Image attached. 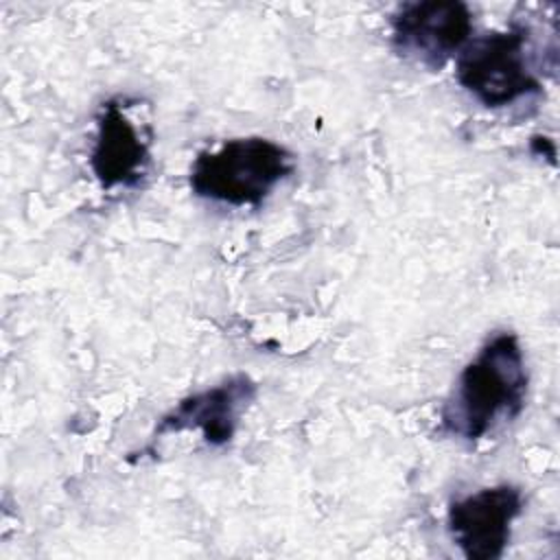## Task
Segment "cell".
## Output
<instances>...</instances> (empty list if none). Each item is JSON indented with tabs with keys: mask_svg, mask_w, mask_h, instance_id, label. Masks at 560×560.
<instances>
[{
	"mask_svg": "<svg viewBox=\"0 0 560 560\" xmlns=\"http://www.w3.org/2000/svg\"><path fill=\"white\" fill-rule=\"evenodd\" d=\"M527 363L512 330L494 332L464 365L442 407V429L477 442L514 420L527 396Z\"/></svg>",
	"mask_w": 560,
	"mask_h": 560,
	"instance_id": "cell-1",
	"label": "cell"
},
{
	"mask_svg": "<svg viewBox=\"0 0 560 560\" xmlns=\"http://www.w3.org/2000/svg\"><path fill=\"white\" fill-rule=\"evenodd\" d=\"M291 173L293 155L287 147L247 136L197 153L188 184L201 199L232 208H258Z\"/></svg>",
	"mask_w": 560,
	"mask_h": 560,
	"instance_id": "cell-2",
	"label": "cell"
},
{
	"mask_svg": "<svg viewBox=\"0 0 560 560\" xmlns=\"http://www.w3.org/2000/svg\"><path fill=\"white\" fill-rule=\"evenodd\" d=\"M529 35L508 26L472 37L457 55V83L486 107H508L540 92V79L529 61Z\"/></svg>",
	"mask_w": 560,
	"mask_h": 560,
	"instance_id": "cell-3",
	"label": "cell"
},
{
	"mask_svg": "<svg viewBox=\"0 0 560 560\" xmlns=\"http://www.w3.org/2000/svg\"><path fill=\"white\" fill-rule=\"evenodd\" d=\"M472 13L459 0L405 2L392 15L394 48L418 63L440 70L470 42Z\"/></svg>",
	"mask_w": 560,
	"mask_h": 560,
	"instance_id": "cell-4",
	"label": "cell"
},
{
	"mask_svg": "<svg viewBox=\"0 0 560 560\" xmlns=\"http://www.w3.org/2000/svg\"><path fill=\"white\" fill-rule=\"evenodd\" d=\"M525 505L523 492L512 483H497L455 499L446 510V527L468 560H497L510 545L512 523Z\"/></svg>",
	"mask_w": 560,
	"mask_h": 560,
	"instance_id": "cell-5",
	"label": "cell"
},
{
	"mask_svg": "<svg viewBox=\"0 0 560 560\" xmlns=\"http://www.w3.org/2000/svg\"><path fill=\"white\" fill-rule=\"evenodd\" d=\"M256 398V383L238 372L221 383L182 398L168 413H164L153 431L162 438L179 431H199L208 446H225L232 442L241 416Z\"/></svg>",
	"mask_w": 560,
	"mask_h": 560,
	"instance_id": "cell-6",
	"label": "cell"
},
{
	"mask_svg": "<svg viewBox=\"0 0 560 560\" xmlns=\"http://www.w3.org/2000/svg\"><path fill=\"white\" fill-rule=\"evenodd\" d=\"M149 140L125 114L118 101L103 103L90 153L92 173L103 190L138 186L149 168Z\"/></svg>",
	"mask_w": 560,
	"mask_h": 560,
	"instance_id": "cell-7",
	"label": "cell"
}]
</instances>
